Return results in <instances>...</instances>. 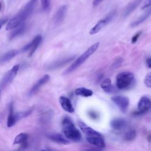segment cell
Segmentation results:
<instances>
[{"label": "cell", "instance_id": "22", "mask_svg": "<svg viewBox=\"0 0 151 151\" xmlns=\"http://www.w3.org/2000/svg\"><path fill=\"white\" fill-rule=\"evenodd\" d=\"M75 94L77 96L87 97L93 95V91L90 89L85 87H78L76 89Z\"/></svg>", "mask_w": 151, "mask_h": 151}, {"label": "cell", "instance_id": "34", "mask_svg": "<svg viewBox=\"0 0 151 151\" xmlns=\"http://www.w3.org/2000/svg\"><path fill=\"white\" fill-rule=\"evenodd\" d=\"M122 60H121V58H119L117 60H116V63H114V64L113 65V66H114V67H119V65H120V64H121V63H122Z\"/></svg>", "mask_w": 151, "mask_h": 151}, {"label": "cell", "instance_id": "29", "mask_svg": "<svg viewBox=\"0 0 151 151\" xmlns=\"http://www.w3.org/2000/svg\"><path fill=\"white\" fill-rule=\"evenodd\" d=\"M51 0H41V6L44 10H45L48 8L50 5Z\"/></svg>", "mask_w": 151, "mask_h": 151}, {"label": "cell", "instance_id": "2", "mask_svg": "<svg viewBox=\"0 0 151 151\" xmlns=\"http://www.w3.org/2000/svg\"><path fill=\"white\" fill-rule=\"evenodd\" d=\"M61 124L63 130L66 138L74 142H78L81 139L80 131L76 127L71 119L65 116L62 119Z\"/></svg>", "mask_w": 151, "mask_h": 151}, {"label": "cell", "instance_id": "39", "mask_svg": "<svg viewBox=\"0 0 151 151\" xmlns=\"http://www.w3.org/2000/svg\"><path fill=\"white\" fill-rule=\"evenodd\" d=\"M0 94H1V90H0Z\"/></svg>", "mask_w": 151, "mask_h": 151}, {"label": "cell", "instance_id": "36", "mask_svg": "<svg viewBox=\"0 0 151 151\" xmlns=\"http://www.w3.org/2000/svg\"><path fill=\"white\" fill-rule=\"evenodd\" d=\"M6 21H7L6 19H0V30H1L2 25L6 22Z\"/></svg>", "mask_w": 151, "mask_h": 151}, {"label": "cell", "instance_id": "13", "mask_svg": "<svg viewBox=\"0 0 151 151\" xmlns=\"http://www.w3.org/2000/svg\"><path fill=\"white\" fill-rule=\"evenodd\" d=\"M50 76L48 74H46V75L44 76L42 78H41L40 80H38V81L33 86V87L31 89L30 94L32 95V94H35L36 92H37L38 90L44 84H45L46 83H47L48 81V80H50Z\"/></svg>", "mask_w": 151, "mask_h": 151}, {"label": "cell", "instance_id": "11", "mask_svg": "<svg viewBox=\"0 0 151 151\" xmlns=\"http://www.w3.org/2000/svg\"><path fill=\"white\" fill-rule=\"evenodd\" d=\"M143 1V0H132L129 4L126 6L123 12V16L124 17H127L129 14H130L134 10L136 9V8L139 6V5Z\"/></svg>", "mask_w": 151, "mask_h": 151}, {"label": "cell", "instance_id": "17", "mask_svg": "<svg viewBox=\"0 0 151 151\" xmlns=\"http://www.w3.org/2000/svg\"><path fill=\"white\" fill-rule=\"evenodd\" d=\"M126 121L122 118H116L110 122L111 127L116 130H120L126 126Z\"/></svg>", "mask_w": 151, "mask_h": 151}, {"label": "cell", "instance_id": "9", "mask_svg": "<svg viewBox=\"0 0 151 151\" xmlns=\"http://www.w3.org/2000/svg\"><path fill=\"white\" fill-rule=\"evenodd\" d=\"M78 127L80 130L86 135L87 137L91 136H101V134L95 130L93 129L91 127L85 124L82 122H79L78 123Z\"/></svg>", "mask_w": 151, "mask_h": 151}, {"label": "cell", "instance_id": "26", "mask_svg": "<svg viewBox=\"0 0 151 151\" xmlns=\"http://www.w3.org/2000/svg\"><path fill=\"white\" fill-rule=\"evenodd\" d=\"M136 136V130L134 129H131L126 132L124 136V139L126 141H132L133 140Z\"/></svg>", "mask_w": 151, "mask_h": 151}, {"label": "cell", "instance_id": "5", "mask_svg": "<svg viewBox=\"0 0 151 151\" xmlns=\"http://www.w3.org/2000/svg\"><path fill=\"white\" fill-rule=\"evenodd\" d=\"M116 13V11L115 9L112 10L109 14H107L104 17L99 20L96 25L91 28L89 31V34L90 35H94L98 33L102 28H103L106 25H107L113 19L115 14Z\"/></svg>", "mask_w": 151, "mask_h": 151}, {"label": "cell", "instance_id": "7", "mask_svg": "<svg viewBox=\"0 0 151 151\" xmlns=\"http://www.w3.org/2000/svg\"><path fill=\"white\" fill-rule=\"evenodd\" d=\"M151 108V100L146 96H142L137 103L138 110L133 113L135 116L145 114Z\"/></svg>", "mask_w": 151, "mask_h": 151}, {"label": "cell", "instance_id": "16", "mask_svg": "<svg viewBox=\"0 0 151 151\" xmlns=\"http://www.w3.org/2000/svg\"><path fill=\"white\" fill-rule=\"evenodd\" d=\"M74 56H70V57L61 59L60 60L55 61V62L51 63L48 66V68L49 70H55L56 68H58L61 67H63L64 65L66 64L67 63H69L70 61H72L73 60H74Z\"/></svg>", "mask_w": 151, "mask_h": 151}, {"label": "cell", "instance_id": "31", "mask_svg": "<svg viewBox=\"0 0 151 151\" xmlns=\"http://www.w3.org/2000/svg\"><path fill=\"white\" fill-rule=\"evenodd\" d=\"M151 6V0H146L142 9H146Z\"/></svg>", "mask_w": 151, "mask_h": 151}, {"label": "cell", "instance_id": "32", "mask_svg": "<svg viewBox=\"0 0 151 151\" xmlns=\"http://www.w3.org/2000/svg\"><path fill=\"white\" fill-rule=\"evenodd\" d=\"M31 46V42H29V43H28V44H27L25 46H24V47L22 48V50L23 51H28V50H30Z\"/></svg>", "mask_w": 151, "mask_h": 151}, {"label": "cell", "instance_id": "15", "mask_svg": "<svg viewBox=\"0 0 151 151\" xmlns=\"http://www.w3.org/2000/svg\"><path fill=\"white\" fill-rule=\"evenodd\" d=\"M150 15H151V6L147 8V9L142 15H140L136 20L132 22L130 24V26L132 27H134L140 25V24L145 22L148 18H149Z\"/></svg>", "mask_w": 151, "mask_h": 151}, {"label": "cell", "instance_id": "37", "mask_svg": "<svg viewBox=\"0 0 151 151\" xmlns=\"http://www.w3.org/2000/svg\"><path fill=\"white\" fill-rule=\"evenodd\" d=\"M147 140H148V142H151V132L148 134V135H147Z\"/></svg>", "mask_w": 151, "mask_h": 151}, {"label": "cell", "instance_id": "21", "mask_svg": "<svg viewBox=\"0 0 151 151\" xmlns=\"http://www.w3.org/2000/svg\"><path fill=\"white\" fill-rule=\"evenodd\" d=\"M41 41H42V37L40 35H37L34 38V39L31 41V48L29 50L30 51L29 52V57H31L34 54V52H35V51L37 50V47L41 43Z\"/></svg>", "mask_w": 151, "mask_h": 151}, {"label": "cell", "instance_id": "1", "mask_svg": "<svg viewBox=\"0 0 151 151\" xmlns=\"http://www.w3.org/2000/svg\"><path fill=\"white\" fill-rule=\"evenodd\" d=\"M37 1V0H29L21 11L8 21L6 26V29L7 31L11 30L22 24L27 17L32 13Z\"/></svg>", "mask_w": 151, "mask_h": 151}, {"label": "cell", "instance_id": "24", "mask_svg": "<svg viewBox=\"0 0 151 151\" xmlns=\"http://www.w3.org/2000/svg\"><path fill=\"white\" fill-rule=\"evenodd\" d=\"M28 139V135L27 134L25 133H21L19 134H18L14 140V144H22L25 142H27V140Z\"/></svg>", "mask_w": 151, "mask_h": 151}, {"label": "cell", "instance_id": "10", "mask_svg": "<svg viewBox=\"0 0 151 151\" xmlns=\"http://www.w3.org/2000/svg\"><path fill=\"white\" fill-rule=\"evenodd\" d=\"M67 11L65 5H63L59 8L54 16V23L55 25L60 24L64 19Z\"/></svg>", "mask_w": 151, "mask_h": 151}, {"label": "cell", "instance_id": "12", "mask_svg": "<svg viewBox=\"0 0 151 151\" xmlns=\"http://www.w3.org/2000/svg\"><path fill=\"white\" fill-rule=\"evenodd\" d=\"M59 100L62 108L65 111L70 113H72L74 111V109L72 105V103L68 98L64 96H61Z\"/></svg>", "mask_w": 151, "mask_h": 151}, {"label": "cell", "instance_id": "18", "mask_svg": "<svg viewBox=\"0 0 151 151\" xmlns=\"http://www.w3.org/2000/svg\"><path fill=\"white\" fill-rule=\"evenodd\" d=\"M18 52L19 51L17 50H12L3 54L0 56V64H4L10 61L15 57Z\"/></svg>", "mask_w": 151, "mask_h": 151}, {"label": "cell", "instance_id": "8", "mask_svg": "<svg viewBox=\"0 0 151 151\" xmlns=\"http://www.w3.org/2000/svg\"><path fill=\"white\" fill-rule=\"evenodd\" d=\"M112 101L119 107L123 113H126L129 106V99L126 96H114L111 97Z\"/></svg>", "mask_w": 151, "mask_h": 151}, {"label": "cell", "instance_id": "20", "mask_svg": "<svg viewBox=\"0 0 151 151\" xmlns=\"http://www.w3.org/2000/svg\"><path fill=\"white\" fill-rule=\"evenodd\" d=\"M9 114L8 116V119H7V126L8 127H10L12 126L15 122H17V119L15 117V114L14 112V105L13 103L11 102L9 104Z\"/></svg>", "mask_w": 151, "mask_h": 151}, {"label": "cell", "instance_id": "3", "mask_svg": "<svg viewBox=\"0 0 151 151\" xmlns=\"http://www.w3.org/2000/svg\"><path fill=\"white\" fill-rule=\"evenodd\" d=\"M99 45V42H96L89 47L80 56H79L68 67L65 71L63 73L64 75H67L71 72L74 71L76 69L79 67L81 64H83L86 60H87L90 55H91L98 48Z\"/></svg>", "mask_w": 151, "mask_h": 151}, {"label": "cell", "instance_id": "4", "mask_svg": "<svg viewBox=\"0 0 151 151\" xmlns=\"http://www.w3.org/2000/svg\"><path fill=\"white\" fill-rule=\"evenodd\" d=\"M134 75L129 71H123L119 73L116 77V86L120 90L128 88L133 83Z\"/></svg>", "mask_w": 151, "mask_h": 151}, {"label": "cell", "instance_id": "25", "mask_svg": "<svg viewBox=\"0 0 151 151\" xmlns=\"http://www.w3.org/2000/svg\"><path fill=\"white\" fill-rule=\"evenodd\" d=\"M25 29V26L24 25H23V24L19 25V26H18L17 27L15 28V29H14V31H13L11 34H10V36H9V39L11 40V39H13L14 38L16 37L17 36L20 35L24 30Z\"/></svg>", "mask_w": 151, "mask_h": 151}, {"label": "cell", "instance_id": "27", "mask_svg": "<svg viewBox=\"0 0 151 151\" xmlns=\"http://www.w3.org/2000/svg\"><path fill=\"white\" fill-rule=\"evenodd\" d=\"M32 113V110H26L24 111H22V112H19L18 113L15 114V117L17 119V121L19 119H21L22 118H24L28 116H29V114H31Z\"/></svg>", "mask_w": 151, "mask_h": 151}, {"label": "cell", "instance_id": "35", "mask_svg": "<svg viewBox=\"0 0 151 151\" xmlns=\"http://www.w3.org/2000/svg\"><path fill=\"white\" fill-rule=\"evenodd\" d=\"M146 65L149 68H151V58H149L146 60Z\"/></svg>", "mask_w": 151, "mask_h": 151}, {"label": "cell", "instance_id": "30", "mask_svg": "<svg viewBox=\"0 0 151 151\" xmlns=\"http://www.w3.org/2000/svg\"><path fill=\"white\" fill-rule=\"evenodd\" d=\"M141 34H142V31H139V32H137L135 35H134L132 37V42L133 44L135 43V42L137 41V40H138V38H139V37L140 36Z\"/></svg>", "mask_w": 151, "mask_h": 151}, {"label": "cell", "instance_id": "33", "mask_svg": "<svg viewBox=\"0 0 151 151\" xmlns=\"http://www.w3.org/2000/svg\"><path fill=\"white\" fill-rule=\"evenodd\" d=\"M104 0H93V5L94 6H97L98 5H99L100 3H101Z\"/></svg>", "mask_w": 151, "mask_h": 151}, {"label": "cell", "instance_id": "23", "mask_svg": "<svg viewBox=\"0 0 151 151\" xmlns=\"http://www.w3.org/2000/svg\"><path fill=\"white\" fill-rule=\"evenodd\" d=\"M101 88L106 93H110L112 90L111 81L110 78H106L101 83Z\"/></svg>", "mask_w": 151, "mask_h": 151}, {"label": "cell", "instance_id": "6", "mask_svg": "<svg viewBox=\"0 0 151 151\" xmlns=\"http://www.w3.org/2000/svg\"><path fill=\"white\" fill-rule=\"evenodd\" d=\"M19 66V64H15L12 67L11 70H9L5 73V74L0 81L1 88H4L11 83V81L15 78L18 71Z\"/></svg>", "mask_w": 151, "mask_h": 151}, {"label": "cell", "instance_id": "28", "mask_svg": "<svg viewBox=\"0 0 151 151\" xmlns=\"http://www.w3.org/2000/svg\"><path fill=\"white\" fill-rule=\"evenodd\" d=\"M144 83L147 87L151 88V71L147 73L146 76L144 79Z\"/></svg>", "mask_w": 151, "mask_h": 151}, {"label": "cell", "instance_id": "38", "mask_svg": "<svg viewBox=\"0 0 151 151\" xmlns=\"http://www.w3.org/2000/svg\"><path fill=\"white\" fill-rule=\"evenodd\" d=\"M1 3L0 2V11H1Z\"/></svg>", "mask_w": 151, "mask_h": 151}, {"label": "cell", "instance_id": "14", "mask_svg": "<svg viewBox=\"0 0 151 151\" xmlns=\"http://www.w3.org/2000/svg\"><path fill=\"white\" fill-rule=\"evenodd\" d=\"M87 141L98 147L104 148L105 147V143L102 138V136H91V137H86Z\"/></svg>", "mask_w": 151, "mask_h": 151}, {"label": "cell", "instance_id": "19", "mask_svg": "<svg viewBox=\"0 0 151 151\" xmlns=\"http://www.w3.org/2000/svg\"><path fill=\"white\" fill-rule=\"evenodd\" d=\"M47 137L51 140L57 143L62 145H67L69 143V141L59 133H53L48 134L47 136Z\"/></svg>", "mask_w": 151, "mask_h": 151}]
</instances>
